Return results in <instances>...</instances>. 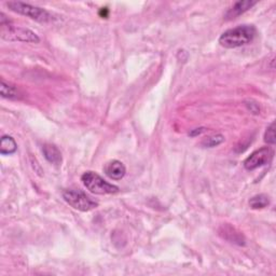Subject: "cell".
<instances>
[{"label":"cell","mask_w":276,"mask_h":276,"mask_svg":"<svg viewBox=\"0 0 276 276\" xmlns=\"http://www.w3.org/2000/svg\"><path fill=\"white\" fill-rule=\"evenodd\" d=\"M257 34V29L253 25H239L237 27L224 31L220 38V46L227 49H235L248 45Z\"/></svg>","instance_id":"1"},{"label":"cell","mask_w":276,"mask_h":276,"mask_svg":"<svg viewBox=\"0 0 276 276\" xmlns=\"http://www.w3.org/2000/svg\"><path fill=\"white\" fill-rule=\"evenodd\" d=\"M7 6L11 11L28 16L31 20H34L40 23H50L55 20L53 14L46 10V9H42L40 7L31 6L29 4H25L21 2H9Z\"/></svg>","instance_id":"2"},{"label":"cell","mask_w":276,"mask_h":276,"mask_svg":"<svg viewBox=\"0 0 276 276\" xmlns=\"http://www.w3.org/2000/svg\"><path fill=\"white\" fill-rule=\"evenodd\" d=\"M81 181L83 186L89 190L90 192L98 195L105 194H115L119 192V187L109 184L102 177L94 171H85L81 176Z\"/></svg>","instance_id":"3"},{"label":"cell","mask_w":276,"mask_h":276,"mask_svg":"<svg viewBox=\"0 0 276 276\" xmlns=\"http://www.w3.org/2000/svg\"><path fill=\"white\" fill-rule=\"evenodd\" d=\"M63 198L73 209L80 212H90L98 206L97 202H95L81 190L66 189L63 191Z\"/></svg>","instance_id":"4"},{"label":"cell","mask_w":276,"mask_h":276,"mask_svg":"<svg viewBox=\"0 0 276 276\" xmlns=\"http://www.w3.org/2000/svg\"><path fill=\"white\" fill-rule=\"evenodd\" d=\"M0 33H2V38L7 41H21L32 43H38L40 41L37 33H34L32 30L11 25L10 23L2 24Z\"/></svg>","instance_id":"5"},{"label":"cell","mask_w":276,"mask_h":276,"mask_svg":"<svg viewBox=\"0 0 276 276\" xmlns=\"http://www.w3.org/2000/svg\"><path fill=\"white\" fill-rule=\"evenodd\" d=\"M274 157V151L270 147H263V148L254 151L249 157L244 161V167L248 170H254L258 167H261L265 164H269Z\"/></svg>","instance_id":"6"},{"label":"cell","mask_w":276,"mask_h":276,"mask_svg":"<svg viewBox=\"0 0 276 276\" xmlns=\"http://www.w3.org/2000/svg\"><path fill=\"white\" fill-rule=\"evenodd\" d=\"M104 171L105 174L114 180H120L122 179L126 174V168L122 162L118 160H112L106 163L105 167H104Z\"/></svg>","instance_id":"7"},{"label":"cell","mask_w":276,"mask_h":276,"mask_svg":"<svg viewBox=\"0 0 276 276\" xmlns=\"http://www.w3.org/2000/svg\"><path fill=\"white\" fill-rule=\"evenodd\" d=\"M256 4L257 2H253V0H243V2L240 0V2H237L233 5V7L227 12L226 17L228 20L235 19L238 15L248 11L249 9L253 8Z\"/></svg>","instance_id":"8"},{"label":"cell","mask_w":276,"mask_h":276,"mask_svg":"<svg viewBox=\"0 0 276 276\" xmlns=\"http://www.w3.org/2000/svg\"><path fill=\"white\" fill-rule=\"evenodd\" d=\"M42 152L45 154V158L52 164L58 166L62 164V153L58 150L57 147L51 144H46L43 146Z\"/></svg>","instance_id":"9"},{"label":"cell","mask_w":276,"mask_h":276,"mask_svg":"<svg viewBox=\"0 0 276 276\" xmlns=\"http://www.w3.org/2000/svg\"><path fill=\"white\" fill-rule=\"evenodd\" d=\"M17 145L14 141V138L11 136H3L2 141H0V153L6 154H12L16 151Z\"/></svg>","instance_id":"10"},{"label":"cell","mask_w":276,"mask_h":276,"mask_svg":"<svg viewBox=\"0 0 276 276\" xmlns=\"http://www.w3.org/2000/svg\"><path fill=\"white\" fill-rule=\"evenodd\" d=\"M0 94H2V96L4 98L9 99L19 98V91H17V89L10 83L6 82L4 79L2 80V86H0Z\"/></svg>","instance_id":"11"},{"label":"cell","mask_w":276,"mask_h":276,"mask_svg":"<svg viewBox=\"0 0 276 276\" xmlns=\"http://www.w3.org/2000/svg\"><path fill=\"white\" fill-rule=\"evenodd\" d=\"M270 204V198L265 194H258L250 198L249 205L254 210H261Z\"/></svg>","instance_id":"12"},{"label":"cell","mask_w":276,"mask_h":276,"mask_svg":"<svg viewBox=\"0 0 276 276\" xmlns=\"http://www.w3.org/2000/svg\"><path fill=\"white\" fill-rule=\"evenodd\" d=\"M224 142V136L221 134H215L212 136H209L204 138L202 141L201 145L205 148H214V147H217L221 145Z\"/></svg>","instance_id":"13"},{"label":"cell","mask_w":276,"mask_h":276,"mask_svg":"<svg viewBox=\"0 0 276 276\" xmlns=\"http://www.w3.org/2000/svg\"><path fill=\"white\" fill-rule=\"evenodd\" d=\"M264 142L269 145H274L276 143L275 140V123L272 122L269 126L266 127V131L264 133Z\"/></svg>","instance_id":"14"},{"label":"cell","mask_w":276,"mask_h":276,"mask_svg":"<svg viewBox=\"0 0 276 276\" xmlns=\"http://www.w3.org/2000/svg\"><path fill=\"white\" fill-rule=\"evenodd\" d=\"M203 132H205V127H200V128L192 129V131L189 133V135L194 137V136H197V135H201Z\"/></svg>","instance_id":"15"}]
</instances>
